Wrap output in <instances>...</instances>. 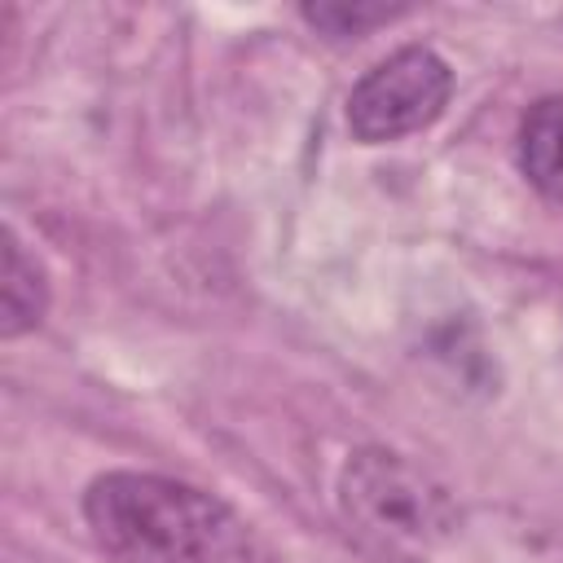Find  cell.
<instances>
[{
	"label": "cell",
	"mask_w": 563,
	"mask_h": 563,
	"mask_svg": "<svg viewBox=\"0 0 563 563\" xmlns=\"http://www.w3.org/2000/svg\"><path fill=\"white\" fill-rule=\"evenodd\" d=\"M48 308V282L40 260L26 251V242L4 229V268H0V334L18 339L40 325Z\"/></svg>",
	"instance_id": "5"
},
{
	"label": "cell",
	"mask_w": 563,
	"mask_h": 563,
	"mask_svg": "<svg viewBox=\"0 0 563 563\" xmlns=\"http://www.w3.org/2000/svg\"><path fill=\"white\" fill-rule=\"evenodd\" d=\"M400 9H387V4H303V18L312 26H321L325 35H361L387 18H396Z\"/></svg>",
	"instance_id": "6"
},
{
	"label": "cell",
	"mask_w": 563,
	"mask_h": 563,
	"mask_svg": "<svg viewBox=\"0 0 563 563\" xmlns=\"http://www.w3.org/2000/svg\"><path fill=\"white\" fill-rule=\"evenodd\" d=\"M339 515L365 545L391 559H422L457 528L449 488L383 444H365L343 462Z\"/></svg>",
	"instance_id": "2"
},
{
	"label": "cell",
	"mask_w": 563,
	"mask_h": 563,
	"mask_svg": "<svg viewBox=\"0 0 563 563\" xmlns=\"http://www.w3.org/2000/svg\"><path fill=\"white\" fill-rule=\"evenodd\" d=\"M453 97L449 62L427 44H405L374 62L347 92V128L365 145L400 141L431 128Z\"/></svg>",
	"instance_id": "3"
},
{
	"label": "cell",
	"mask_w": 563,
	"mask_h": 563,
	"mask_svg": "<svg viewBox=\"0 0 563 563\" xmlns=\"http://www.w3.org/2000/svg\"><path fill=\"white\" fill-rule=\"evenodd\" d=\"M519 172L550 202H563V97H541L519 119Z\"/></svg>",
	"instance_id": "4"
},
{
	"label": "cell",
	"mask_w": 563,
	"mask_h": 563,
	"mask_svg": "<svg viewBox=\"0 0 563 563\" xmlns=\"http://www.w3.org/2000/svg\"><path fill=\"white\" fill-rule=\"evenodd\" d=\"M106 563H273L255 528L216 493L154 471H106L84 493Z\"/></svg>",
	"instance_id": "1"
}]
</instances>
